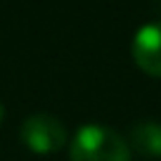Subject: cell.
<instances>
[{"mask_svg": "<svg viewBox=\"0 0 161 161\" xmlns=\"http://www.w3.org/2000/svg\"><path fill=\"white\" fill-rule=\"evenodd\" d=\"M69 161H130V149L116 130L90 123L74 135Z\"/></svg>", "mask_w": 161, "mask_h": 161, "instance_id": "6da1fadb", "label": "cell"}, {"mask_svg": "<svg viewBox=\"0 0 161 161\" xmlns=\"http://www.w3.org/2000/svg\"><path fill=\"white\" fill-rule=\"evenodd\" d=\"M21 142L33 154H55L66 145V128L50 114H31L21 123Z\"/></svg>", "mask_w": 161, "mask_h": 161, "instance_id": "7a4b0ae2", "label": "cell"}, {"mask_svg": "<svg viewBox=\"0 0 161 161\" xmlns=\"http://www.w3.org/2000/svg\"><path fill=\"white\" fill-rule=\"evenodd\" d=\"M133 59L145 74L161 78V21L145 24L133 38Z\"/></svg>", "mask_w": 161, "mask_h": 161, "instance_id": "3957f363", "label": "cell"}, {"mask_svg": "<svg viewBox=\"0 0 161 161\" xmlns=\"http://www.w3.org/2000/svg\"><path fill=\"white\" fill-rule=\"evenodd\" d=\"M130 145L145 156H161V123H137L130 130Z\"/></svg>", "mask_w": 161, "mask_h": 161, "instance_id": "277c9868", "label": "cell"}, {"mask_svg": "<svg viewBox=\"0 0 161 161\" xmlns=\"http://www.w3.org/2000/svg\"><path fill=\"white\" fill-rule=\"evenodd\" d=\"M3 116H5V107H3V102H0V123H3Z\"/></svg>", "mask_w": 161, "mask_h": 161, "instance_id": "5b68a950", "label": "cell"}]
</instances>
